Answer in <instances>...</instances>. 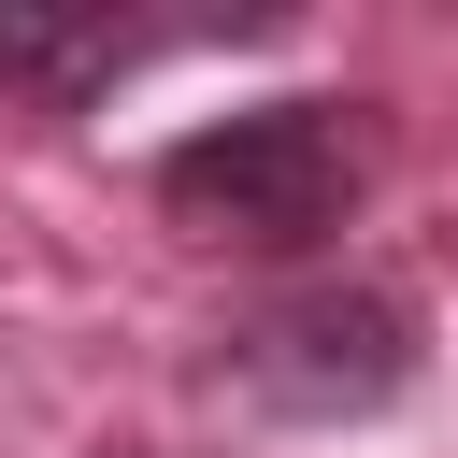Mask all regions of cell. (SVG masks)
<instances>
[{
  "label": "cell",
  "mask_w": 458,
  "mask_h": 458,
  "mask_svg": "<svg viewBox=\"0 0 458 458\" xmlns=\"http://www.w3.org/2000/svg\"><path fill=\"white\" fill-rule=\"evenodd\" d=\"M157 215L186 243H243V258H301L358 215L372 186V143H358V100H243V114H200L186 143H157Z\"/></svg>",
  "instance_id": "cell-1"
},
{
  "label": "cell",
  "mask_w": 458,
  "mask_h": 458,
  "mask_svg": "<svg viewBox=\"0 0 458 458\" xmlns=\"http://www.w3.org/2000/svg\"><path fill=\"white\" fill-rule=\"evenodd\" d=\"M415 358H429V329H415L401 286L315 272V286L258 301V315L215 344V386L258 401V415H286V429H344V415H386V401L415 386Z\"/></svg>",
  "instance_id": "cell-2"
},
{
  "label": "cell",
  "mask_w": 458,
  "mask_h": 458,
  "mask_svg": "<svg viewBox=\"0 0 458 458\" xmlns=\"http://www.w3.org/2000/svg\"><path fill=\"white\" fill-rule=\"evenodd\" d=\"M157 43L186 29H143V14H43V0H0V100H43V114H86L100 86H129Z\"/></svg>",
  "instance_id": "cell-3"
}]
</instances>
